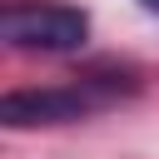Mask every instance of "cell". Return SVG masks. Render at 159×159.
Instances as JSON below:
<instances>
[{"mask_svg": "<svg viewBox=\"0 0 159 159\" xmlns=\"http://www.w3.org/2000/svg\"><path fill=\"white\" fill-rule=\"evenodd\" d=\"M139 5H144V10H154V15H159V0H139Z\"/></svg>", "mask_w": 159, "mask_h": 159, "instance_id": "obj_3", "label": "cell"}, {"mask_svg": "<svg viewBox=\"0 0 159 159\" xmlns=\"http://www.w3.org/2000/svg\"><path fill=\"white\" fill-rule=\"evenodd\" d=\"M139 80L129 70H94L80 75L70 84H40V89H10L0 99V119L5 129H35V124H70V119H89L109 104H119L124 94H134Z\"/></svg>", "mask_w": 159, "mask_h": 159, "instance_id": "obj_1", "label": "cell"}, {"mask_svg": "<svg viewBox=\"0 0 159 159\" xmlns=\"http://www.w3.org/2000/svg\"><path fill=\"white\" fill-rule=\"evenodd\" d=\"M0 35L10 50H40V55H70L89 35V15L65 0H10L0 15Z\"/></svg>", "mask_w": 159, "mask_h": 159, "instance_id": "obj_2", "label": "cell"}]
</instances>
